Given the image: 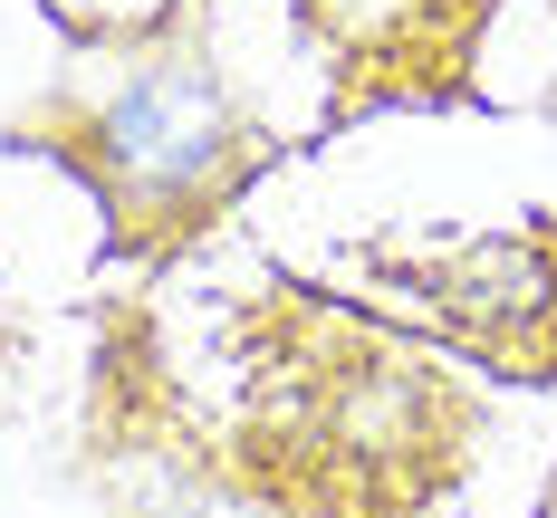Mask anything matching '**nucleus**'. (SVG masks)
I'll list each match as a JSON object with an SVG mask.
<instances>
[{"label": "nucleus", "instance_id": "nucleus-1", "mask_svg": "<svg viewBox=\"0 0 557 518\" xmlns=\"http://www.w3.org/2000/svg\"><path fill=\"white\" fill-rule=\"evenodd\" d=\"M240 106L222 97V77L202 58H145L107 106L87 115V164L107 173L115 212L135 222H183L193 202L222 192V173L240 164Z\"/></svg>", "mask_w": 557, "mask_h": 518}]
</instances>
